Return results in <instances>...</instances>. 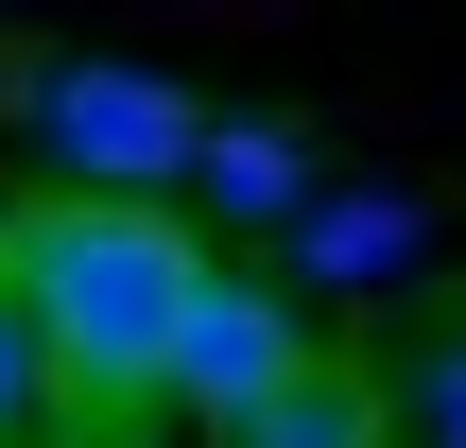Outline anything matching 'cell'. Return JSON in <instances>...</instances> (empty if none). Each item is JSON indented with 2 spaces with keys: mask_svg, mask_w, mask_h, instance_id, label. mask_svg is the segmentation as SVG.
I'll return each mask as SVG.
<instances>
[{
  "mask_svg": "<svg viewBox=\"0 0 466 448\" xmlns=\"http://www.w3.org/2000/svg\"><path fill=\"white\" fill-rule=\"evenodd\" d=\"M35 414H52V363H35V311H17V294H0V448L35 432Z\"/></svg>",
  "mask_w": 466,
  "mask_h": 448,
  "instance_id": "7",
  "label": "cell"
},
{
  "mask_svg": "<svg viewBox=\"0 0 466 448\" xmlns=\"http://www.w3.org/2000/svg\"><path fill=\"white\" fill-rule=\"evenodd\" d=\"M311 345H329V328L277 294V259H208V276H190V311H173V363H156V397H173L190 432H242V414H259V397H277Z\"/></svg>",
  "mask_w": 466,
  "mask_h": 448,
  "instance_id": "3",
  "label": "cell"
},
{
  "mask_svg": "<svg viewBox=\"0 0 466 448\" xmlns=\"http://www.w3.org/2000/svg\"><path fill=\"white\" fill-rule=\"evenodd\" d=\"M208 276V224L190 207H86V190H17L0 207V294L35 311V363L86 432L156 414V363H173V311Z\"/></svg>",
  "mask_w": 466,
  "mask_h": 448,
  "instance_id": "1",
  "label": "cell"
},
{
  "mask_svg": "<svg viewBox=\"0 0 466 448\" xmlns=\"http://www.w3.org/2000/svg\"><path fill=\"white\" fill-rule=\"evenodd\" d=\"M415 259H432V207L329 173V190L294 207V242H277V294H294V311H346V294H380V276H415Z\"/></svg>",
  "mask_w": 466,
  "mask_h": 448,
  "instance_id": "4",
  "label": "cell"
},
{
  "mask_svg": "<svg viewBox=\"0 0 466 448\" xmlns=\"http://www.w3.org/2000/svg\"><path fill=\"white\" fill-rule=\"evenodd\" d=\"M415 414H432V448H466V311L415 345Z\"/></svg>",
  "mask_w": 466,
  "mask_h": 448,
  "instance_id": "8",
  "label": "cell"
},
{
  "mask_svg": "<svg viewBox=\"0 0 466 448\" xmlns=\"http://www.w3.org/2000/svg\"><path fill=\"white\" fill-rule=\"evenodd\" d=\"M208 448H398V397H380L346 345H311V363H294L242 432H208Z\"/></svg>",
  "mask_w": 466,
  "mask_h": 448,
  "instance_id": "6",
  "label": "cell"
},
{
  "mask_svg": "<svg viewBox=\"0 0 466 448\" xmlns=\"http://www.w3.org/2000/svg\"><path fill=\"white\" fill-rule=\"evenodd\" d=\"M329 190V155L294 138V121H259V104H208V138H190V224H225V242H294V207Z\"/></svg>",
  "mask_w": 466,
  "mask_h": 448,
  "instance_id": "5",
  "label": "cell"
},
{
  "mask_svg": "<svg viewBox=\"0 0 466 448\" xmlns=\"http://www.w3.org/2000/svg\"><path fill=\"white\" fill-rule=\"evenodd\" d=\"M0 121L86 207H173L190 190V138H208V104L173 69H138V52H0Z\"/></svg>",
  "mask_w": 466,
  "mask_h": 448,
  "instance_id": "2",
  "label": "cell"
}]
</instances>
